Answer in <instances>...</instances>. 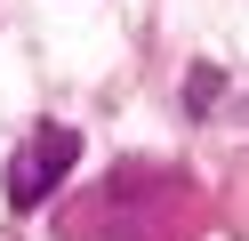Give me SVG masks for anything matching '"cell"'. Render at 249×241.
I'll return each instance as SVG.
<instances>
[{
  "label": "cell",
  "mask_w": 249,
  "mask_h": 241,
  "mask_svg": "<svg viewBox=\"0 0 249 241\" xmlns=\"http://www.w3.org/2000/svg\"><path fill=\"white\" fill-rule=\"evenodd\" d=\"M72 161H81V129L40 121L33 137H24V153L8 161V201H17V209H40V201L72 177Z\"/></svg>",
  "instance_id": "cell-1"
},
{
  "label": "cell",
  "mask_w": 249,
  "mask_h": 241,
  "mask_svg": "<svg viewBox=\"0 0 249 241\" xmlns=\"http://www.w3.org/2000/svg\"><path fill=\"white\" fill-rule=\"evenodd\" d=\"M217 89H225V73L193 64V80H185V105H193V112H209V105H217Z\"/></svg>",
  "instance_id": "cell-2"
}]
</instances>
